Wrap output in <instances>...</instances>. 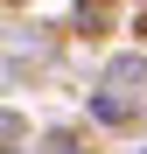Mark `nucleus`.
<instances>
[{
    "mask_svg": "<svg viewBox=\"0 0 147 154\" xmlns=\"http://www.w3.org/2000/svg\"><path fill=\"white\" fill-rule=\"evenodd\" d=\"M105 84H112V91H98V119H126V112H133V84H147V63H140V56H119Z\"/></svg>",
    "mask_w": 147,
    "mask_h": 154,
    "instance_id": "obj_1",
    "label": "nucleus"
},
{
    "mask_svg": "<svg viewBox=\"0 0 147 154\" xmlns=\"http://www.w3.org/2000/svg\"><path fill=\"white\" fill-rule=\"evenodd\" d=\"M7 140H21V119H14V112H0V147H7Z\"/></svg>",
    "mask_w": 147,
    "mask_h": 154,
    "instance_id": "obj_2",
    "label": "nucleus"
}]
</instances>
